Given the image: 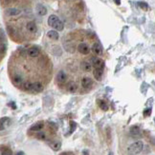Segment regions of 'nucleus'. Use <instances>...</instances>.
Instances as JSON below:
<instances>
[{"mask_svg":"<svg viewBox=\"0 0 155 155\" xmlns=\"http://www.w3.org/2000/svg\"><path fill=\"white\" fill-rule=\"evenodd\" d=\"M144 148V143L142 141H137L135 143L131 144L128 148H127V151H128V153H130V154H138L140 153L141 151L143 150Z\"/></svg>","mask_w":155,"mask_h":155,"instance_id":"1","label":"nucleus"},{"mask_svg":"<svg viewBox=\"0 0 155 155\" xmlns=\"http://www.w3.org/2000/svg\"><path fill=\"white\" fill-rule=\"evenodd\" d=\"M91 62L92 65L95 67L96 69H101V70L104 69V61L99 57H92Z\"/></svg>","mask_w":155,"mask_h":155,"instance_id":"2","label":"nucleus"},{"mask_svg":"<svg viewBox=\"0 0 155 155\" xmlns=\"http://www.w3.org/2000/svg\"><path fill=\"white\" fill-rule=\"evenodd\" d=\"M40 53V50L38 48H36V47H32V48H30L28 50H27V54L30 56V57H32V58H36L37 57Z\"/></svg>","mask_w":155,"mask_h":155,"instance_id":"3","label":"nucleus"},{"mask_svg":"<svg viewBox=\"0 0 155 155\" xmlns=\"http://www.w3.org/2000/svg\"><path fill=\"white\" fill-rule=\"evenodd\" d=\"M78 49H79V51H80L81 54H88L90 52V48L85 43H80V45H79Z\"/></svg>","mask_w":155,"mask_h":155,"instance_id":"4","label":"nucleus"},{"mask_svg":"<svg viewBox=\"0 0 155 155\" xmlns=\"http://www.w3.org/2000/svg\"><path fill=\"white\" fill-rule=\"evenodd\" d=\"M93 85V81H92L91 78L89 77H84L82 80H81V86L84 89H90Z\"/></svg>","mask_w":155,"mask_h":155,"instance_id":"5","label":"nucleus"},{"mask_svg":"<svg viewBox=\"0 0 155 155\" xmlns=\"http://www.w3.org/2000/svg\"><path fill=\"white\" fill-rule=\"evenodd\" d=\"M67 79V74L64 72L63 70L59 71V73L57 74V81L59 83H64Z\"/></svg>","mask_w":155,"mask_h":155,"instance_id":"6","label":"nucleus"},{"mask_svg":"<svg viewBox=\"0 0 155 155\" xmlns=\"http://www.w3.org/2000/svg\"><path fill=\"white\" fill-rule=\"evenodd\" d=\"M92 50L95 52L97 55L103 54V47L100 43H95L92 47Z\"/></svg>","mask_w":155,"mask_h":155,"instance_id":"7","label":"nucleus"},{"mask_svg":"<svg viewBox=\"0 0 155 155\" xmlns=\"http://www.w3.org/2000/svg\"><path fill=\"white\" fill-rule=\"evenodd\" d=\"M6 14L9 16H16L20 14V10L16 8H10L6 10Z\"/></svg>","mask_w":155,"mask_h":155,"instance_id":"8","label":"nucleus"},{"mask_svg":"<svg viewBox=\"0 0 155 155\" xmlns=\"http://www.w3.org/2000/svg\"><path fill=\"white\" fill-rule=\"evenodd\" d=\"M10 125V118L8 117H3L0 119V130L5 129L6 127H8Z\"/></svg>","mask_w":155,"mask_h":155,"instance_id":"9","label":"nucleus"},{"mask_svg":"<svg viewBox=\"0 0 155 155\" xmlns=\"http://www.w3.org/2000/svg\"><path fill=\"white\" fill-rule=\"evenodd\" d=\"M26 29H27V31H30V32H32V33L36 32V30H37L36 23H35L34 21H30V22H28L27 25H26Z\"/></svg>","mask_w":155,"mask_h":155,"instance_id":"10","label":"nucleus"},{"mask_svg":"<svg viewBox=\"0 0 155 155\" xmlns=\"http://www.w3.org/2000/svg\"><path fill=\"white\" fill-rule=\"evenodd\" d=\"M36 12H37L39 15L43 16L47 13V9H46V7H44L43 5L38 4L36 6Z\"/></svg>","mask_w":155,"mask_h":155,"instance_id":"11","label":"nucleus"},{"mask_svg":"<svg viewBox=\"0 0 155 155\" xmlns=\"http://www.w3.org/2000/svg\"><path fill=\"white\" fill-rule=\"evenodd\" d=\"M52 27L54 28V29H56L57 31H62V30H63L64 25H63V23H62V21H61V20L58 19L55 23L52 25Z\"/></svg>","mask_w":155,"mask_h":155,"instance_id":"12","label":"nucleus"},{"mask_svg":"<svg viewBox=\"0 0 155 155\" xmlns=\"http://www.w3.org/2000/svg\"><path fill=\"white\" fill-rule=\"evenodd\" d=\"M43 127H44L43 122H37V123H36L35 125H33L30 129H31L32 131H39V130H41V129L43 128Z\"/></svg>","mask_w":155,"mask_h":155,"instance_id":"13","label":"nucleus"},{"mask_svg":"<svg viewBox=\"0 0 155 155\" xmlns=\"http://www.w3.org/2000/svg\"><path fill=\"white\" fill-rule=\"evenodd\" d=\"M43 89V86L40 82H35L32 83V90L33 91H41Z\"/></svg>","mask_w":155,"mask_h":155,"instance_id":"14","label":"nucleus"},{"mask_svg":"<svg viewBox=\"0 0 155 155\" xmlns=\"http://www.w3.org/2000/svg\"><path fill=\"white\" fill-rule=\"evenodd\" d=\"M130 134H131L132 136H140V134H141V129H140L139 127H137V126H133V127H131L130 128Z\"/></svg>","mask_w":155,"mask_h":155,"instance_id":"15","label":"nucleus"},{"mask_svg":"<svg viewBox=\"0 0 155 155\" xmlns=\"http://www.w3.org/2000/svg\"><path fill=\"white\" fill-rule=\"evenodd\" d=\"M48 37L49 38L53 39V40H58L59 37H60V35H59V32L57 31H48Z\"/></svg>","mask_w":155,"mask_h":155,"instance_id":"16","label":"nucleus"},{"mask_svg":"<svg viewBox=\"0 0 155 155\" xmlns=\"http://www.w3.org/2000/svg\"><path fill=\"white\" fill-rule=\"evenodd\" d=\"M50 147L55 151H58L60 150V147H61V143H60V141H54V142L50 143Z\"/></svg>","mask_w":155,"mask_h":155,"instance_id":"17","label":"nucleus"},{"mask_svg":"<svg viewBox=\"0 0 155 155\" xmlns=\"http://www.w3.org/2000/svg\"><path fill=\"white\" fill-rule=\"evenodd\" d=\"M80 67H81V69H82L84 71H90V70H91V69H92L91 64H90L89 62H86V61L81 62Z\"/></svg>","mask_w":155,"mask_h":155,"instance_id":"18","label":"nucleus"},{"mask_svg":"<svg viewBox=\"0 0 155 155\" xmlns=\"http://www.w3.org/2000/svg\"><path fill=\"white\" fill-rule=\"evenodd\" d=\"M103 70H101V69H96L95 71H94V76L97 80H101L102 77H103Z\"/></svg>","mask_w":155,"mask_h":155,"instance_id":"19","label":"nucleus"},{"mask_svg":"<svg viewBox=\"0 0 155 155\" xmlns=\"http://www.w3.org/2000/svg\"><path fill=\"white\" fill-rule=\"evenodd\" d=\"M97 102H98V104H99V107L103 109V110H107L108 109V105L106 104V102H104L103 100H101V99H99Z\"/></svg>","mask_w":155,"mask_h":155,"instance_id":"20","label":"nucleus"},{"mask_svg":"<svg viewBox=\"0 0 155 155\" xmlns=\"http://www.w3.org/2000/svg\"><path fill=\"white\" fill-rule=\"evenodd\" d=\"M58 19H59V17L57 15H54V14H53V15H50L49 16V18H48V25L52 27V25L55 23Z\"/></svg>","mask_w":155,"mask_h":155,"instance_id":"21","label":"nucleus"},{"mask_svg":"<svg viewBox=\"0 0 155 155\" xmlns=\"http://www.w3.org/2000/svg\"><path fill=\"white\" fill-rule=\"evenodd\" d=\"M77 85L76 84H74V83H70L69 85H68V90L70 91V92H76L77 91Z\"/></svg>","mask_w":155,"mask_h":155,"instance_id":"22","label":"nucleus"},{"mask_svg":"<svg viewBox=\"0 0 155 155\" xmlns=\"http://www.w3.org/2000/svg\"><path fill=\"white\" fill-rule=\"evenodd\" d=\"M13 81L16 82V83H17V84H19V83H22V81H23V79H22V77L20 76L19 74H16L15 76H13Z\"/></svg>","mask_w":155,"mask_h":155,"instance_id":"23","label":"nucleus"},{"mask_svg":"<svg viewBox=\"0 0 155 155\" xmlns=\"http://www.w3.org/2000/svg\"><path fill=\"white\" fill-rule=\"evenodd\" d=\"M138 4H139V7H140V8L143 9V10H146V11H147V10H148V9H149L148 5H147V3H146V2H139Z\"/></svg>","mask_w":155,"mask_h":155,"instance_id":"24","label":"nucleus"},{"mask_svg":"<svg viewBox=\"0 0 155 155\" xmlns=\"http://www.w3.org/2000/svg\"><path fill=\"white\" fill-rule=\"evenodd\" d=\"M24 89H27V90H32V83L31 82H26V83H24Z\"/></svg>","mask_w":155,"mask_h":155,"instance_id":"25","label":"nucleus"},{"mask_svg":"<svg viewBox=\"0 0 155 155\" xmlns=\"http://www.w3.org/2000/svg\"><path fill=\"white\" fill-rule=\"evenodd\" d=\"M36 137L40 140L46 139V135H45V133H43V132H38V133L36 134Z\"/></svg>","mask_w":155,"mask_h":155,"instance_id":"26","label":"nucleus"},{"mask_svg":"<svg viewBox=\"0 0 155 155\" xmlns=\"http://www.w3.org/2000/svg\"><path fill=\"white\" fill-rule=\"evenodd\" d=\"M1 155H12V151L10 150V149H4V150L2 151V153H1Z\"/></svg>","mask_w":155,"mask_h":155,"instance_id":"27","label":"nucleus"},{"mask_svg":"<svg viewBox=\"0 0 155 155\" xmlns=\"http://www.w3.org/2000/svg\"><path fill=\"white\" fill-rule=\"evenodd\" d=\"M70 126H71V132H73L74 130L76 129V127H77V124H76L75 122H73L72 121L71 123H70Z\"/></svg>","mask_w":155,"mask_h":155,"instance_id":"28","label":"nucleus"},{"mask_svg":"<svg viewBox=\"0 0 155 155\" xmlns=\"http://www.w3.org/2000/svg\"><path fill=\"white\" fill-rule=\"evenodd\" d=\"M6 50V46L4 44H0V52H4Z\"/></svg>","mask_w":155,"mask_h":155,"instance_id":"29","label":"nucleus"},{"mask_svg":"<svg viewBox=\"0 0 155 155\" xmlns=\"http://www.w3.org/2000/svg\"><path fill=\"white\" fill-rule=\"evenodd\" d=\"M150 113H151V109H147L146 110H145L144 114H145V116H148Z\"/></svg>","mask_w":155,"mask_h":155,"instance_id":"30","label":"nucleus"},{"mask_svg":"<svg viewBox=\"0 0 155 155\" xmlns=\"http://www.w3.org/2000/svg\"><path fill=\"white\" fill-rule=\"evenodd\" d=\"M114 2H115L117 5H120L121 4V0H114Z\"/></svg>","mask_w":155,"mask_h":155,"instance_id":"31","label":"nucleus"},{"mask_svg":"<svg viewBox=\"0 0 155 155\" xmlns=\"http://www.w3.org/2000/svg\"><path fill=\"white\" fill-rule=\"evenodd\" d=\"M16 155H24V152L23 151H19V152H17Z\"/></svg>","mask_w":155,"mask_h":155,"instance_id":"32","label":"nucleus"},{"mask_svg":"<svg viewBox=\"0 0 155 155\" xmlns=\"http://www.w3.org/2000/svg\"><path fill=\"white\" fill-rule=\"evenodd\" d=\"M15 103H11V106H12V108H13V109H16V105H13Z\"/></svg>","mask_w":155,"mask_h":155,"instance_id":"33","label":"nucleus"},{"mask_svg":"<svg viewBox=\"0 0 155 155\" xmlns=\"http://www.w3.org/2000/svg\"><path fill=\"white\" fill-rule=\"evenodd\" d=\"M83 153H84V155H88L87 151H86V150H84V151H83Z\"/></svg>","mask_w":155,"mask_h":155,"instance_id":"34","label":"nucleus"},{"mask_svg":"<svg viewBox=\"0 0 155 155\" xmlns=\"http://www.w3.org/2000/svg\"><path fill=\"white\" fill-rule=\"evenodd\" d=\"M108 155H113V153H112V152H110V153H109Z\"/></svg>","mask_w":155,"mask_h":155,"instance_id":"35","label":"nucleus"},{"mask_svg":"<svg viewBox=\"0 0 155 155\" xmlns=\"http://www.w3.org/2000/svg\"><path fill=\"white\" fill-rule=\"evenodd\" d=\"M64 155H66V154H64Z\"/></svg>","mask_w":155,"mask_h":155,"instance_id":"36","label":"nucleus"}]
</instances>
